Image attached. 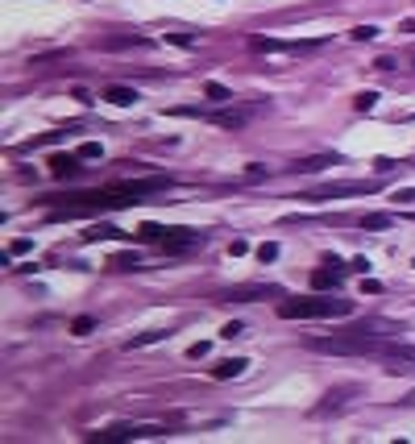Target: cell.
Returning a JSON list of instances; mask_svg holds the SVG:
<instances>
[{"label": "cell", "mask_w": 415, "mask_h": 444, "mask_svg": "<svg viewBox=\"0 0 415 444\" xmlns=\"http://www.w3.org/2000/svg\"><path fill=\"white\" fill-rule=\"evenodd\" d=\"M171 179H129V183H117V187H104V191H88V196H67V199H46L50 204V221H75V216H96V212H117V208H129V204H142L146 196H158L167 191Z\"/></svg>", "instance_id": "cell-1"}, {"label": "cell", "mask_w": 415, "mask_h": 444, "mask_svg": "<svg viewBox=\"0 0 415 444\" xmlns=\"http://www.w3.org/2000/svg\"><path fill=\"white\" fill-rule=\"evenodd\" d=\"M283 320H332V316H353V299L312 295V299H283L278 303Z\"/></svg>", "instance_id": "cell-2"}, {"label": "cell", "mask_w": 415, "mask_h": 444, "mask_svg": "<svg viewBox=\"0 0 415 444\" xmlns=\"http://www.w3.org/2000/svg\"><path fill=\"white\" fill-rule=\"evenodd\" d=\"M158 245L167 249V253H187V249L208 245V233H199V228H167V237Z\"/></svg>", "instance_id": "cell-3"}, {"label": "cell", "mask_w": 415, "mask_h": 444, "mask_svg": "<svg viewBox=\"0 0 415 444\" xmlns=\"http://www.w3.org/2000/svg\"><path fill=\"white\" fill-rule=\"evenodd\" d=\"M369 191H378V183H328V187H320L312 191L308 199H341V196H369Z\"/></svg>", "instance_id": "cell-4"}, {"label": "cell", "mask_w": 415, "mask_h": 444, "mask_svg": "<svg viewBox=\"0 0 415 444\" xmlns=\"http://www.w3.org/2000/svg\"><path fill=\"white\" fill-rule=\"evenodd\" d=\"M341 282H345V266L337 258H328L320 270H312V287H316V291H337Z\"/></svg>", "instance_id": "cell-5"}, {"label": "cell", "mask_w": 415, "mask_h": 444, "mask_svg": "<svg viewBox=\"0 0 415 444\" xmlns=\"http://www.w3.org/2000/svg\"><path fill=\"white\" fill-rule=\"evenodd\" d=\"M266 295H283V287L274 282H249V287H233L224 299H237V303H253V299H266Z\"/></svg>", "instance_id": "cell-6"}, {"label": "cell", "mask_w": 415, "mask_h": 444, "mask_svg": "<svg viewBox=\"0 0 415 444\" xmlns=\"http://www.w3.org/2000/svg\"><path fill=\"white\" fill-rule=\"evenodd\" d=\"M50 174L54 179H75L79 174V154H50Z\"/></svg>", "instance_id": "cell-7"}, {"label": "cell", "mask_w": 415, "mask_h": 444, "mask_svg": "<svg viewBox=\"0 0 415 444\" xmlns=\"http://www.w3.org/2000/svg\"><path fill=\"white\" fill-rule=\"evenodd\" d=\"M324 166H337V154H316V158H299L291 171H299V174H316V171H324Z\"/></svg>", "instance_id": "cell-8"}, {"label": "cell", "mask_w": 415, "mask_h": 444, "mask_svg": "<svg viewBox=\"0 0 415 444\" xmlns=\"http://www.w3.org/2000/svg\"><path fill=\"white\" fill-rule=\"evenodd\" d=\"M245 366H249L245 357H228V361H216V366H212V378H216V382H224V378H241Z\"/></svg>", "instance_id": "cell-9"}, {"label": "cell", "mask_w": 415, "mask_h": 444, "mask_svg": "<svg viewBox=\"0 0 415 444\" xmlns=\"http://www.w3.org/2000/svg\"><path fill=\"white\" fill-rule=\"evenodd\" d=\"M100 96L108 100V104H117V108H125V104H133V100H137V92H133V88H125V83H108Z\"/></svg>", "instance_id": "cell-10"}, {"label": "cell", "mask_w": 415, "mask_h": 444, "mask_svg": "<svg viewBox=\"0 0 415 444\" xmlns=\"http://www.w3.org/2000/svg\"><path fill=\"white\" fill-rule=\"evenodd\" d=\"M357 386H337V391H328L324 395V403L316 407V416H328V411H337V407H345V395H353Z\"/></svg>", "instance_id": "cell-11"}, {"label": "cell", "mask_w": 415, "mask_h": 444, "mask_svg": "<svg viewBox=\"0 0 415 444\" xmlns=\"http://www.w3.org/2000/svg\"><path fill=\"white\" fill-rule=\"evenodd\" d=\"M171 332L167 328H149V332H137V337H129L125 341V349H146V345H158V341H167Z\"/></svg>", "instance_id": "cell-12"}, {"label": "cell", "mask_w": 415, "mask_h": 444, "mask_svg": "<svg viewBox=\"0 0 415 444\" xmlns=\"http://www.w3.org/2000/svg\"><path fill=\"white\" fill-rule=\"evenodd\" d=\"M204 117H208L212 125H224V129H241V125H245L241 112H204Z\"/></svg>", "instance_id": "cell-13"}, {"label": "cell", "mask_w": 415, "mask_h": 444, "mask_svg": "<svg viewBox=\"0 0 415 444\" xmlns=\"http://www.w3.org/2000/svg\"><path fill=\"white\" fill-rule=\"evenodd\" d=\"M112 237H121V228H112V224H96L92 233H83V241H112Z\"/></svg>", "instance_id": "cell-14"}, {"label": "cell", "mask_w": 415, "mask_h": 444, "mask_svg": "<svg viewBox=\"0 0 415 444\" xmlns=\"http://www.w3.org/2000/svg\"><path fill=\"white\" fill-rule=\"evenodd\" d=\"M112 270H137L142 266V258L137 253H112V262H108Z\"/></svg>", "instance_id": "cell-15"}, {"label": "cell", "mask_w": 415, "mask_h": 444, "mask_svg": "<svg viewBox=\"0 0 415 444\" xmlns=\"http://www.w3.org/2000/svg\"><path fill=\"white\" fill-rule=\"evenodd\" d=\"M394 216L391 212H369V216H362V228H391Z\"/></svg>", "instance_id": "cell-16"}, {"label": "cell", "mask_w": 415, "mask_h": 444, "mask_svg": "<svg viewBox=\"0 0 415 444\" xmlns=\"http://www.w3.org/2000/svg\"><path fill=\"white\" fill-rule=\"evenodd\" d=\"M108 50H125V46H149V38H108Z\"/></svg>", "instance_id": "cell-17"}, {"label": "cell", "mask_w": 415, "mask_h": 444, "mask_svg": "<svg viewBox=\"0 0 415 444\" xmlns=\"http://www.w3.org/2000/svg\"><path fill=\"white\" fill-rule=\"evenodd\" d=\"M137 237H142V241H162V237H167V228H162V224H142V228H137Z\"/></svg>", "instance_id": "cell-18"}, {"label": "cell", "mask_w": 415, "mask_h": 444, "mask_svg": "<svg viewBox=\"0 0 415 444\" xmlns=\"http://www.w3.org/2000/svg\"><path fill=\"white\" fill-rule=\"evenodd\" d=\"M204 96H208V100H220V104H224V100H233V92H228L224 83H208V88H204Z\"/></svg>", "instance_id": "cell-19"}, {"label": "cell", "mask_w": 415, "mask_h": 444, "mask_svg": "<svg viewBox=\"0 0 415 444\" xmlns=\"http://www.w3.org/2000/svg\"><path fill=\"white\" fill-rule=\"evenodd\" d=\"M374 104H378V92H362V96L353 100V108H357V112H374Z\"/></svg>", "instance_id": "cell-20"}, {"label": "cell", "mask_w": 415, "mask_h": 444, "mask_svg": "<svg viewBox=\"0 0 415 444\" xmlns=\"http://www.w3.org/2000/svg\"><path fill=\"white\" fill-rule=\"evenodd\" d=\"M100 154H104L100 142H83V146H79V158H83V162H92V158H100Z\"/></svg>", "instance_id": "cell-21"}, {"label": "cell", "mask_w": 415, "mask_h": 444, "mask_svg": "<svg viewBox=\"0 0 415 444\" xmlns=\"http://www.w3.org/2000/svg\"><path fill=\"white\" fill-rule=\"evenodd\" d=\"M349 38H357V42H374V38H378V25H357Z\"/></svg>", "instance_id": "cell-22"}, {"label": "cell", "mask_w": 415, "mask_h": 444, "mask_svg": "<svg viewBox=\"0 0 415 444\" xmlns=\"http://www.w3.org/2000/svg\"><path fill=\"white\" fill-rule=\"evenodd\" d=\"M92 328H96V320H92V316H79V320L71 324V332H75V337H88Z\"/></svg>", "instance_id": "cell-23"}, {"label": "cell", "mask_w": 415, "mask_h": 444, "mask_svg": "<svg viewBox=\"0 0 415 444\" xmlns=\"http://www.w3.org/2000/svg\"><path fill=\"white\" fill-rule=\"evenodd\" d=\"M274 258H278V245L274 241H262L258 245V262H274Z\"/></svg>", "instance_id": "cell-24"}, {"label": "cell", "mask_w": 415, "mask_h": 444, "mask_svg": "<svg viewBox=\"0 0 415 444\" xmlns=\"http://www.w3.org/2000/svg\"><path fill=\"white\" fill-rule=\"evenodd\" d=\"M220 337H224V341H233V337H245V324H224V328H220Z\"/></svg>", "instance_id": "cell-25"}, {"label": "cell", "mask_w": 415, "mask_h": 444, "mask_svg": "<svg viewBox=\"0 0 415 444\" xmlns=\"http://www.w3.org/2000/svg\"><path fill=\"white\" fill-rule=\"evenodd\" d=\"M29 249H33V241H25V237H17V241L9 245V253H13V258H21V253H29Z\"/></svg>", "instance_id": "cell-26"}, {"label": "cell", "mask_w": 415, "mask_h": 444, "mask_svg": "<svg viewBox=\"0 0 415 444\" xmlns=\"http://www.w3.org/2000/svg\"><path fill=\"white\" fill-rule=\"evenodd\" d=\"M208 349H212L208 341H199V345H191V349H187V357H196V361H199V357H208Z\"/></svg>", "instance_id": "cell-27"}, {"label": "cell", "mask_w": 415, "mask_h": 444, "mask_svg": "<svg viewBox=\"0 0 415 444\" xmlns=\"http://www.w3.org/2000/svg\"><path fill=\"white\" fill-rule=\"evenodd\" d=\"M228 253H233V258H245V253H249V245H245L241 237H237V241H233V245H228Z\"/></svg>", "instance_id": "cell-28"}, {"label": "cell", "mask_w": 415, "mask_h": 444, "mask_svg": "<svg viewBox=\"0 0 415 444\" xmlns=\"http://www.w3.org/2000/svg\"><path fill=\"white\" fill-rule=\"evenodd\" d=\"M362 291H366V295H382V282H374V278H366V282H362Z\"/></svg>", "instance_id": "cell-29"}, {"label": "cell", "mask_w": 415, "mask_h": 444, "mask_svg": "<svg viewBox=\"0 0 415 444\" xmlns=\"http://www.w3.org/2000/svg\"><path fill=\"white\" fill-rule=\"evenodd\" d=\"M167 42H174V46H191V38H187V33H167Z\"/></svg>", "instance_id": "cell-30"}, {"label": "cell", "mask_w": 415, "mask_h": 444, "mask_svg": "<svg viewBox=\"0 0 415 444\" xmlns=\"http://www.w3.org/2000/svg\"><path fill=\"white\" fill-rule=\"evenodd\" d=\"M394 199H399V204H415V187H407V191H394Z\"/></svg>", "instance_id": "cell-31"}, {"label": "cell", "mask_w": 415, "mask_h": 444, "mask_svg": "<svg viewBox=\"0 0 415 444\" xmlns=\"http://www.w3.org/2000/svg\"><path fill=\"white\" fill-rule=\"evenodd\" d=\"M403 403H407V407H415V391H411V395H407V398H403Z\"/></svg>", "instance_id": "cell-32"}]
</instances>
